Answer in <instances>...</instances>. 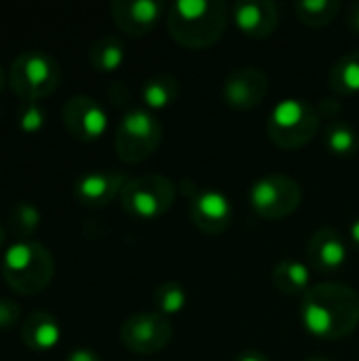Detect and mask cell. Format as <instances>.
I'll return each mask as SVG.
<instances>
[{"mask_svg": "<svg viewBox=\"0 0 359 361\" xmlns=\"http://www.w3.org/2000/svg\"><path fill=\"white\" fill-rule=\"evenodd\" d=\"M345 21H347V25H349V30H351V32L359 34V0L358 2H353V4L347 8V17H345Z\"/></svg>", "mask_w": 359, "mask_h": 361, "instance_id": "29", "label": "cell"}, {"mask_svg": "<svg viewBox=\"0 0 359 361\" xmlns=\"http://www.w3.org/2000/svg\"><path fill=\"white\" fill-rule=\"evenodd\" d=\"M330 89L339 95L359 93V49L345 53L330 68Z\"/></svg>", "mask_w": 359, "mask_h": 361, "instance_id": "22", "label": "cell"}, {"mask_svg": "<svg viewBox=\"0 0 359 361\" xmlns=\"http://www.w3.org/2000/svg\"><path fill=\"white\" fill-rule=\"evenodd\" d=\"M163 142L159 118L146 108H133L123 114L114 133V150L123 163L135 165L150 159Z\"/></svg>", "mask_w": 359, "mask_h": 361, "instance_id": "7", "label": "cell"}, {"mask_svg": "<svg viewBox=\"0 0 359 361\" xmlns=\"http://www.w3.org/2000/svg\"><path fill=\"white\" fill-rule=\"evenodd\" d=\"M110 13L114 25L123 34L142 38L157 27L161 17L167 13V4L161 0H114L110 4Z\"/></svg>", "mask_w": 359, "mask_h": 361, "instance_id": "12", "label": "cell"}, {"mask_svg": "<svg viewBox=\"0 0 359 361\" xmlns=\"http://www.w3.org/2000/svg\"><path fill=\"white\" fill-rule=\"evenodd\" d=\"M271 279L277 292L286 296H300L309 290L311 271L300 260H279L271 271Z\"/></svg>", "mask_w": 359, "mask_h": 361, "instance_id": "19", "label": "cell"}, {"mask_svg": "<svg viewBox=\"0 0 359 361\" xmlns=\"http://www.w3.org/2000/svg\"><path fill=\"white\" fill-rule=\"evenodd\" d=\"M303 361H330V360H326V357H307V360H303Z\"/></svg>", "mask_w": 359, "mask_h": 361, "instance_id": "34", "label": "cell"}, {"mask_svg": "<svg viewBox=\"0 0 359 361\" xmlns=\"http://www.w3.org/2000/svg\"><path fill=\"white\" fill-rule=\"evenodd\" d=\"M121 343L135 355H154L174 338V324L161 313H135L121 326Z\"/></svg>", "mask_w": 359, "mask_h": 361, "instance_id": "9", "label": "cell"}, {"mask_svg": "<svg viewBox=\"0 0 359 361\" xmlns=\"http://www.w3.org/2000/svg\"><path fill=\"white\" fill-rule=\"evenodd\" d=\"M322 114L315 106L298 97L279 99L267 123V133L271 142L284 150H300L320 131Z\"/></svg>", "mask_w": 359, "mask_h": 361, "instance_id": "4", "label": "cell"}, {"mask_svg": "<svg viewBox=\"0 0 359 361\" xmlns=\"http://www.w3.org/2000/svg\"><path fill=\"white\" fill-rule=\"evenodd\" d=\"M21 338L30 351L49 353L61 341V326L51 313L34 311L21 322Z\"/></svg>", "mask_w": 359, "mask_h": 361, "instance_id": "17", "label": "cell"}, {"mask_svg": "<svg viewBox=\"0 0 359 361\" xmlns=\"http://www.w3.org/2000/svg\"><path fill=\"white\" fill-rule=\"evenodd\" d=\"M190 222L205 235H222L233 224L231 199L214 188H190L188 201Z\"/></svg>", "mask_w": 359, "mask_h": 361, "instance_id": "11", "label": "cell"}, {"mask_svg": "<svg viewBox=\"0 0 359 361\" xmlns=\"http://www.w3.org/2000/svg\"><path fill=\"white\" fill-rule=\"evenodd\" d=\"M235 361H271L269 355H264L262 351H243L241 355H237Z\"/></svg>", "mask_w": 359, "mask_h": 361, "instance_id": "30", "label": "cell"}, {"mask_svg": "<svg viewBox=\"0 0 359 361\" xmlns=\"http://www.w3.org/2000/svg\"><path fill=\"white\" fill-rule=\"evenodd\" d=\"M55 275V260L49 247L38 241H13L2 256L4 283L19 296H36L49 288Z\"/></svg>", "mask_w": 359, "mask_h": 361, "instance_id": "3", "label": "cell"}, {"mask_svg": "<svg viewBox=\"0 0 359 361\" xmlns=\"http://www.w3.org/2000/svg\"><path fill=\"white\" fill-rule=\"evenodd\" d=\"M300 322L317 341L347 338L359 326V294L341 281L317 283L303 294Z\"/></svg>", "mask_w": 359, "mask_h": 361, "instance_id": "1", "label": "cell"}, {"mask_svg": "<svg viewBox=\"0 0 359 361\" xmlns=\"http://www.w3.org/2000/svg\"><path fill=\"white\" fill-rule=\"evenodd\" d=\"M341 8L343 4L339 0H298L294 4V13L298 21L313 30L330 25L339 17Z\"/></svg>", "mask_w": 359, "mask_h": 361, "instance_id": "23", "label": "cell"}, {"mask_svg": "<svg viewBox=\"0 0 359 361\" xmlns=\"http://www.w3.org/2000/svg\"><path fill=\"white\" fill-rule=\"evenodd\" d=\"M231 19L243 36L264 40L279 27V6L271 0H241L233 6Z\"/></svg>", "mask_w": 359, "mask_h": 361, "instance_id": "14", "label": "cell"}, {"mask_svg": "<svg viewBox=\"0 0 359 361\" xmlns=\"http://www.w3.org/2000/svg\"><path fill=\"white\" fill-rule=\"evenodd\" d=\"M152 300H154L157 313H161V315H165V317L171 319L174 315H180L186 309V305H188V292L178 281H163L154 290Z\"/></svg>", "mask_w": 359, "mask_h": 361, "instance_id": "25", "label": "cell"}, {"mask_svg": "<svg viewBox=\"0 0 359 361\" xmlns=\"http://www.w3.org/2000/svg\"><path fill=\"white\" fill-rule=\"evenodd\" d=\"M66 131L78 142H97L108 131V112L91 95H72L61 110Z\"/></svg>", "mask_w": 359, "mask_h": 361, "instance_id": "10", "label": "cell"}, {"mask_svg": "<svg viewBox=\"0 0 359 361\" xmlns=\"http://www.w3.org/2000/svg\"><path fill=\"white\" fill-rule=\"evenodd\" d=\"M89 63L95 72L112 74L125 63V44L118 36L106 34L97 38L89 49Z\"/></svg>", "mask_w": 359, "mask_h": 361, "instance_id": "20", "label": "cell"}, {"mask_svg": "<svg viewBox=\"0 0 359 361\" xmlns=\"http://www.w3.org/2000/svg\"><path fill=\"white\" fill-rule=\"evenodd\" d=\"M229 19V6L220 0H178L165 13L169 36L190 51L214 47L226 32Z\"/></svg>", "mask_w": 359, "mask_h": 361, "instance_id": "2", "label": "cell"}, {"mask_svg": "<svg viewBox=\"0 0 359 361\" xmlns=\"http://www.w3.org/2000/svg\"><path fill=\"white\" fill-rule=\"evenodd\" d=\"M347 243L334 228H320L307 241V260L324 275L339 273L347 264Z\"/></svg>", "mask_w": 359, "mask_h": 361, "instance_id": "16", "label": "cell"}, {"mask_svg": "<svg viewBox=\"0 0 359 361\" xmlns=\"http://www.w3.org/2000/svg\"><path fill=\"white\" fill-rule=\"evenodd\" d=\"M324 146L334 157H353L359 150V137L353 125L345 118H330L324 129Z\"/></svg>", "mask_w": 359, "mask_h": 361, "instance_id": "21", "label": "cell"}, {"mask_svg": "<svg viewBox=\"0 0 359 361\" xmlns=\"http://www.w3.org/2000/svg\"><path fill=\"white\" fill-rule=\"evenodd\" d=\"M4 241H6V231H4V226L0 224V247L4 245Z\"/></svg>", "mask_w": 359, "mask_h": 361, "instance_id": "33", "label": "cell"}, {"mask_svg": "<svg viewBox=\"0 0 359 361\" xmlns=\"http://www.w3.org/2000/svg\"><path fill=\"white\" fill-rule=\"evenodd\" d=\"M21 322V307L15 300L0 298V330H11Z\"/></svg>", "mask_w": 359, "mask_h": 361, "instance_id": "27", "label": "cell"}, {"mask_svg": "<svg viewBox=\"0 0 359 361\" xmlns=\"http://www.w3.org/2000/svg\"><path fill=\"white\" fill-rule=\"evenodd\" d=\"M131 178L121 171H87L74 184V199L85 207H106L116 197Z\"/></svg>", "mask_w": 359, "mask_h": 361, "instance_id": "15", "label": "cell"}, {"mask_svg": "<svg viewBox=\"0 0 359 361\" xmlns=\"http://www.w3.org/2000/svg\"><path fill=\"white\" fill-rule=\"evenodd\" d=\"M144 108L152 114L159 110H167L180 97V80L174 74H154L144 80L140 89Z\"/></svg>", "mask_w": 359, "mask_h": 361, "instance_id": "18", "label": "cell"}, {"mask_svg": "<svg viewBox=\"0 0 359 361\" xmlns=\"http://www.w3.org/2000/svg\"><path fill=\"white\" fill-rule=\"evenodd\" d=\"M17 127L23 135H38L47 127V110L40 102H23L17 114Z\"/></svg>", "mask_w": 359, "mask_h": 361, "instance_id": "26", "label": "cell"}, {"mask_svg": "<svg viewBox=\"0 0 359 361\" xmlns=\"http://www.w3.org/2000/svg\"><path fill=\"white\" fill-rule=\"evenodd\" d=\"M40 222H42V214L30 201H17L8 209V224L19 241H30V237L38 231Z\"/></svg>", "mask_w": 359, "mask_h": 361, "instance_id": "24", "label": "cell"}, {"mask_svg": "<svg viewBox=\"0 0 359 361\" xmlns=\"http://www.w3.org/2000/svg\"><path fill=\"white\" fill-rule=\"evenodd\" d=\"M176 184L161 173H146L131 178L121 192V207L127 216L140 222L163 218L176 203Z\"/></svg>", "mask_w": 359, "mask_h": 361, "instance_id": "6", "label": "cell"}, {"mask_svg": "<svg viewBox=\"0 0 359 361\" xmlns=\"http://www.w3.org/2000/svg\"><path fill=\"white\" fill-rule=\"evenodd\" d=\"M4 85H6V74H4V68L0 66V93H2V89H4Z\"/></svg>", "mask_w": 359, "mask_h": 361, "instance_id": "32", "label": "cell"}, {"mask_svg": "<svg viewBox=\"0 0 359 361\" xmlns=\"http://www.w3.org/2000/svg\"><path fill=\"white\" fill-rule=\"evenodd\" d=\"M349 241L353 243V247L359 252V218H355L349 226Z\"/></svg>", "mask_w": 359, "mask_h": 361, "instance_id": "31", "label": "cell"}, {"mask_svg": "<svg viewBox=\"0 0 359 361\" xmlns=\"http://www.w3.org/2000/svg\"><path fill=\"white\" fill-rule=\"evenodd\" d=\"M269 93V78L258 68H239L222 85V99L229 108L248 112L258 108Z\"/></svg>", "mask_w": 359, "mask_h": 361, "instance_id": "13", "label": "cell"}, {"mask_svg": "<svg viewBox=\"0 0 359 361\" xmlns=\"http://www.w3.org/2000/svg\"><path fill=\"white\" fill-rule=\"evenodd\" d=\"M63 361H102V360H99V355H97L95 351H91V349H85V347H83V349H74V351H70Z\"/></svg>", "mask_w": 359, "mask_h": 361, "instance_id": "28", "label": "cell"}, {"mask_svg": "<svg viewBox=\"0 0 359 361\" xmlns=\"http://www.w3.org/2000/svg\"><path fill=\"white\" fill-rule=\"evenodd\" d=\"M61 82L59 63L44 51L32 49L15 57L8 70V85L23 102H40L49 97Z\"/></svg>", "mask_w": 359, "mask_h": 361, "instance_id": "5", "label": "cell"}, {"mask_svg": "<svg viewBox=\"0 0 359 361\" xmlns=\"http://www.w3.org/2000/svg\"><path fill=\"white\" fill-rule=\"evenodd\" d=\"M303 201L300 184L281 173L264 176L250 188V207L256 216L269 222H279L292 216Z\"/></svg>", "mask_w": 359, "mask_h": 361, "instance_id": "8", "label": "cell"}]
</instances>
